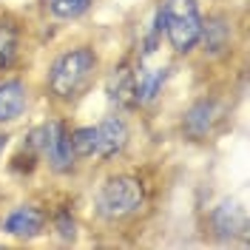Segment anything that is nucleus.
<instances>
[{
  "label": "nucleus",
  "instance_id": "obj_1",
  "mask_svg": "<svg viewBox=\"0 0 250 250\" xmlns=\"http://www.w3.org/2000/svg\"><path fill=\"white\" fill-rule=\"evenodd\" d=\"M97 68H100V57H97L94 48L88 46L71 48V51H65L54 60L51 74H48V88L57 100L71 103L91 85Z\"/></svg>",
  "mask_w": 250,
  "mask_h": 250
},
{
  "label": "nucleus",
  "instance_id": "obj_2",
  "mask_svg": "<svg viewBox=\"0 0 250 250\" xmlns=\"http://www.w3.org/2000/svg\"><path fill=\"white\" fill-rule=\"evenodd\" d=\"M142 202H145L142 182L137 176H128V173L111 176L108 182L97 190V213L103 219H108V222H117V219L137 213Z\"/></svg>",
  "mask_w": 250,
  "mask_h": 250
},
{
  "label": "nucleus",
  "instance_id": "obj_3",
  "mask_svg": "<svg viewBox=\"0 0 250 250\" xmlns=\"http://www.w3.org/2000/svg\"><path fill=\"white\" fill-rule=\"evenodd\" d=\"M159 12H162V26L173 51L188 54L199 43V34H202V17L196 9V0H165Z\"/></svg>",
  "mask_w": 250,
  "mask_h": 250
},
{
  "label": "nucleus",
  "instance_id": "obj_4",
  "mask_svg": "<svg viewBox=\"0 0 250 250\" xmlns=\"http://www.w3.org/2000/svg\"><path fill=\"white\" fill-rule=\"evenodd\" d=\"M26 145L34 148L37 156H43L48 165L60 173L71 171V165H74V159H77V156H74V148H71V131H68L65 123H60V120L37 125L29 134Z\"/></svg>",
  "mask_w": 250,
  "mask_h": 250
},
{
  "label": "nucleus",
  "instance_id": "obj_5",
  "mask_svg": "<svg viewBox=\"0 0 250 250\" xmlns=\"http://www.w3.org/2000/svg\"><path fill=\"white\" fill-rule=\"evenodd\" d=\"M91 131H94V156H100V159H111L128 145V125L117 114L91 125Z\"/></svg>",
  "mask_w": 250,
  "mask_h": 250
},
{
  "label": "nucleus",
  "instance_id": "obj_6",
  "mask_svg": "<svg viewBox=\"0 0 250 250\" xmlns=\"http://www.w3.org/2000/svg\"><path fill=\"white\" fill-rule=\"evenodd\" d=\"M43 225H46V213L34 205H20L3 219V230L15 239H34L43 233Z\"/></svg>",
  "mask_w": 250,
  "mask_h": 250
},
{
  "label": "nucleus",
  "instance_id": "obj_7",
  "mask_svg": "<svg viewBox=\"0 0 250 250\" xmlns=\"http://www.w3.org/2000/svg\"><path fill=\"white\" fill-rule=\"evenodd\" d=\"M29 108V88L20 80L0 83V125H12Z\"/></svg>",
  "mask_w": 250,
  "mask_h": 250
},
{
  "label": "nucleus",
  "instance_id": "obj_8",
  "mask_svg": "<svg viewBox=\"0 0 250 250\" xmlns=\"http://www.w3.org/2000/svg\"><path fill=\"white\" fill-rule=\"evenodd\" d=\"M210 225L219 236L233 239V236H248V213L236 202H222L210 213Z\"/></svg>",
  "mask_w": 250,
  "mask_h": 250
},
{
  "label": "nucleus",
  "instance_id": "obj_9",
  "mask_svg": "<svg viewBox=\"0 0 250 250\" xmlns=\"http://www.w3.org/2000/svg\"><path fill=\"white\" fill-rule=\"evenodd\" d=\"M168 77V68H137L134 71V105H151Z\"/></svg>",
  "mask_w": 250,
  "mask_h": 250
},
{
  "label": "nucleus",
  "instance_id": "obj_10",
  "mask_svg": "<svg viewBox=\"0 0 250 250\" xmlns=\"http://www.w3.org/2000/svg\"><path fill=\"white\" fill-rule=\"evenodd\" d=\"M105 91H108V100L114 103V105H120V108L134 105V68H131L128 62L117 65V68L108 74V80H105Z\"/></svg>",
  "mask_w": 250,
  "mask_h": 250
},
{
  "label": "nucleus",
  "instance_id": "obj_11",
  "mask_svg": "<svg viewBox=\"0 0 250 250\" xmlns=\"http://www.w3.org/2000/svg\"><path fill=\"white\" fill-rule=\"evenodd\" d=\"M199 43L205 46V54L216 57L225 48L230 46V26L225 17H210L208 23H202V34H199Z\"/></svg>",
  "mask_w": 250,
  "mask_h": 250
},
{
  "label": "nucleus",
  "instance_id": "obj_12",
  "mask_svg": "<svg viewBox=\"0 0 250 250\" xmlns=\"http://www.w3.org/2000/svg\"><path fill=\"white\" fill-rule=\"evenodd\" d=\"M213 123H216V105H213L210 100H199V103L185 114V123L182 125H185V131L190 134V137L202 140V137L210 134Z\"/></svg>",
  "mask_w": 250,
  "mask_h": 250
},
{
  "label": "nucleus",
  "instance_id": "obj_13",
  "mask_svg": "<svg viewBox=\"0 0 250 250\" xmlns=\"http://www.w3.org/2000/svg\"><path fill=\"white\" fill-rule=\"evenodd\" d=\"M17 48H20V34L12 20H0V71L12 68L17 60Z\"/></svg>",
  "mask_w": 250,
  "mask_h": 250
},
{
  "label": "nucleus",
  "instance_id": "obj_14",
  "mask_svg": "<svg viewBox=\"0 0 250 250\" xmlns=\"http://www.w3.org/2000/svg\"><path fill=\"white\" fill-rule=\"evenodd\" d=\"M94 0H46V9L57 20H74L91 9Z\"/></svg>",
  "mask_w": 250,
  "mask_h": 250
},
{
  "label": "nucleus",
  "instance_id": "obj_15",
  "mask_svg": "<svg viewBox=\"0 0 250 250\" xmlns=\"http://www.w3.org/2000/svg\"><path fill=\"white\" fill-rule=\"evenodd\" d=\"M57 228H60V233L68 239V236H74V222H68V216L62 213L60 219H57Z\"/></svg>",
  "mask_w": 250,
  "mask_h": 250
},
{
  "label": "nucleus",
  "instance_id": "obj_16",
  "mask_svg": "<svg viewBox=\"0 0 250 250\" xmlns=\"http://www.w3.org/2000/svg\"><path fill=\"white\" fill-rule=\"evenodd\" d=\"M3 148H6V134H0V154H3Z\"/></svg>",
  "mask_w": 250,
  "mask_h": 250
}]
</instances>
